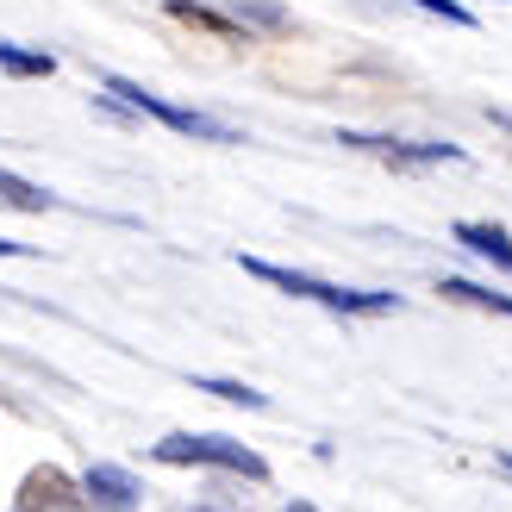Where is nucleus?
Listing matches in <instances>:
<instances>
[{
  "mask_svg": "<svg viewBox=\"0 0 512 512\" xmlns=\"http://www.w3.org/2000/svg\"><path fill=\"white\" fill-rule=\"evenodd\" d=\"M288 512H319V506H306V500H294V506H288Z\"/></svg>",
  "mask_w": 512,
  "mask_h": 512,
  "instance_id": "dca6fc26",
  "label": "nucleus"
},
{
  "mask_svg": "<svg viewBox=\"0 0 512 512\" xmlns=\"http://www.w3.org/2000/svg\"><path fill=\"white\" fill-rule=\"evenodd\" d=\"M157 463L232 469V475H250V481H263V475H269V463H263L256 450H244V444H232V438H188V431H175V438H163V444H157Z\"/></svg>",
  "mask_w": 512,
  "mask_h": 512,
  "instance_id": "f03ea898",
  "label": "nucleus"
},
{
  "mask_svg": "<svg viewBox=\"0 0 512 512\" xmlns=\"http://www.w3.org/2000/svg\"><path fill=\"white\" fill-rule=\"evenodd\" d=\"M0 69L19 75V82H38V75L57 69V57L50 50H25V44H0Z\"/></svg>",
  "mask_w": 512,
  "mask_h": 512,
  "instance_id": "6e6552de",
  "label": "nucleus"
},
{
  "mask_svg": "<svg viewBox=\"0 0 512 512\" xmlns=\"http://www.w3.org/2000/svg\"><path fill=\"white\" fill-rule=\"evenodd\" d=\"M232 19L244 25H281V7H269V0H232Z\"/></svg>",
  "mask_w": 512,
  "mask_h": 512,
  "instance_id": "f8f14e48",
  "label": "nucleus"
},
{
  "mask_svg": "<svg viewBox=\"0 0 512 512\" xmlns=\"http://www.w3.org/2000/svg\"><path fill=\"white\" fill-rule=\"evenodd\" d=\"M82 494H88V506H100V512H132V506H138V481L125 475V469H113V463H94V469L82 475Z\"/></svg>",
  "mask_w": 512,
  "mask_h": 512,
  "instance_id": "423d86ee",
  "label": "nucleus"
},
{
  "mask_svg": "<svg viewBox=\"0 0 512 512\" xmlns=\"http://www.w3.org/2000/svg\"><path fill=\"white\" fill-rule=\"evenodd\" d=\"M169 13L188 19V25H200V32H219V38L238 32V19H225V13H213V7H194V0H169Z\"/></svg>",
  "mask_w": 512,
  "mask_h": 512,
  "instance_id": "9d476101",
  "label": "nucleus"
},
{
  "mask_svg": "<svg viewBox=\"0 0 512 512\" xmlns=\"http://www.w3.org/2000/svg\"><path fill=\"white\" fill-rule=\"evenodd\" d=\"M107 94L113 100H125L132 113H150V119H163L169 132H182V138H207V144H232V125H219V119H207V113H194V107H169L163 94H144L138 82H107Z\"/></svg>",
  "mask_w": 512,
  "mask_h": 512,
  "instance_id": "7ed1b4c3",
  "label": "nucleus"
},
{
  "mask_svg": "<svg viewBox=\"0 0 512 512\" xmlns=\"http://www.w3.org/2000/svg\"><path fill=\"white\" fill-rule=\"evenodd\" d=\"M413 7H425V13H438V19H450V25H475V13L463 7V0H413Z\"/></svg>",
  "mask_w": 512,
  "mask_h": 512,
  "instance_id": "4468645a",
  "label": "nucleus"
},
{
  "mask_svg": "<svg viewBox=\"0 0 512 512\" xmlns=\"http://www.w3.org/2000/svg\"><path fill=\"white\" fill-rule=\"evenodd\" d=\"M238 263H244V275L269 281V288L294 294V300H319V306H331V313H388V306H394V294L338 288V281H319V275H294V269H281V263H263V256H238Z\"/></svg>",
  "mask_w": 512,
  "mask_h": 512,
  "instance_id": "f257e3e1",
  "label": "nucleus"
},
{
  "mask_svg": "<svg viewBox=\"0 0 512 512\" xmlns=\"http://www.w3.org/2000/svg\"><path fill=\"white\" fill-rule=\"evenodd\" d=\"M338 144L363 150V157H381L394 169H431V163H463V150L456 144H406V138H369V132H344Z\"/></svg>",
  "mask_w": 512,
  "mask_h": 512,
  "instance_id": "20e7f679",
  "label": "nucleus"
},
{
  "mask_svg": "<svg viewBox=\"0 0 512 512\" xmlns=\"http://www.w3.org/2000/svg\"><path fill=\"white\" fill-rule=\"evenodd\" d=\"M200 394H219V400H238V406H263V394L244 388V381H200Z\"/></svg>",
  "mask_w": 512,
  "mask_h": 512,
  "instance_id": "ddd939ff",
  "label": "nucleus"
},
{
  "mask_svg": "<svg viewBox=\"0 0 512 512\" xmlns=\"http://www.w3.org/2000/svg\"><path fill=\"white\" fill-rule=\"evenodd\" d=\"M456 244H463V250H475V256H488L494 269H506V275H512V238L500 232V225L463 219V225H456Z\"/></svg>",
  "mask_w": 512,
  "mask_h": 512,
  "instance_id": "0eeeda50",
  "label": "nucleus"
},
{
  "mask_svg": "<svg viewBox=\"0 0 512 512\" xmlns=\"http://www.w3.org/2000/svg\"><path fill=\"white\" fill-rule=\"evenodd\" d=\"M32 244H13V238H0V256H25Z\"/></svg>",
  "mask_w": 512,
  "mask_h": 512,
  "instance_id": "2eb2a0df",
  "label": "nucleus"
},
{
  "mask_svg": "<svg viewBox=\"0 0 512 512\" xmlns=\"http://www.w3.org/2000/svg\"><path fill=\"white\" fill-rule=\"evenodd\" d=\"M506 475H512V456H506Z\"/></svg>",
  "mask_w": 512,
  "mask_h": 512,
  "instance_id": "f3484780",
  "label": "nucleus"
},
{
  "mask_svg": "<svg viewBox=\"0 0 512 512\" xmlns=\"http://www.w3.org/2000/svg\"><path fill=\"white\" fill-rule=\"evenodd\" d=\"M0 207H13V213H50V194L32 188V182H19V175L0 169Z\"/></svg>",
  "mask_w": 512,
  "mask_h": 512,
  "instance_id": "1a4fd4ad",
  "label": "nucleus"
},
{
  "mask_svg": "<svg viewBox=\"0 0 512 512\" xmlns=\"http://www.w3.org/2000/svg\"><path fill=\"white\" fill-rule=\"evenodd\" d=\"M444 294H450V300H463V306H494V313H506V319H512V294L475 288V281H444Z\"/></svg>",
  "mask_w": 512,
  "mask_h": 512,
  "instance_id": "9b49d317",
  "label": "nucleus"
},
{
  "mask_svg": "<svg viewBox=\"0 0 512 512\" xmlns=\"http://www.w3.org/2000/svg\"><path fill=\"white\" fill-rule=\"evenodd\" d=\"M82 506H88V494L75 488L63 469L44 463V469H32V475L19 481V506L13 512H82Z\"/></svg>",
  "mask_w": 512,
  "mask_h": 512,
  "instance_id": "39448f33",
  "label": "nucleus"
}]
</instances>
